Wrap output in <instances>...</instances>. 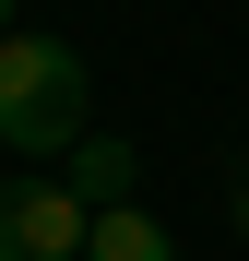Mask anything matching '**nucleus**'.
Listing matches in <instances>:
<instances>
[{
    "instance_id": "7ed1b4c3",
    "label": "nucleus",
    "mask_w": 249,
    "mask_h": 261,
    "mask_svg": "<svg viewBox=\"0 0 249 261\" xmlns=\"http://www.w3.org/2000/svg\"><path fill=\"white\" fill-rule=\"evenodd\" d=\"M83 261H178L166 249V226L143 202H95V226H83Z\"/></svg>"
},
{
    "instance_id": "39448f33",
    "label": "nucleus",
    "mask_w": 249,
    "mask_h": 261,
    "mask_svg": "<svg viewBox=\"0 0 249 261\" xmlns=\"http://www.w3.org/2000/svg\"><path fill=\"white\" fill-rule=\"evenodd\" d=\"M0 36H12V0H0Z\"/></svg>"
},
{
    "instance_id": "20e7f679",
    "label": "nucleus",
    "mask_w": 249,
    "mask_h": 261,
    "mask_svg": "<svg viewBox=\"0 0 249 261\" xmlns=\"http://www.w3.org/2000/svg\"><path fill=\"white\" fill-rule=\"evenodd\" d=\"M71 190L83 202H119L131 190V143H71Z\"/></svg>"
},
{
    "instance_id": "f03ea898",
    "label": "nucleus",
    "mask_w": 249,
    "mask_h": 261,
    "mask_svg": "<svg viewBox=\"0 0 249 261\" xmlns=\"http://www.w3.org/2000/svg\"><path fill=\"white\" fill-rule=\"evenodd\" d=\"M83 226H95V202L71 178H0V261H83Z\"/></svg>"
},
{
    "instance_id": "423d86ee",
    "label": "nucleus",
    "mask_w": 249,
    "mask_h": 261,
    "mask_svg": "<svg viewBox=\"0 0 249 261\" xmlns=\"http://www.w3.org/2000/svg\"><path fill=\"white\" fill-rule=\"evenodd\" d=\"M237 226H249V202H237Z\"/></svg>"
},
{
    "instance_id": "f257e3e1",
    "label": "nucleus",
    "mask_w": 249,
    "mask_h": 261,
    "mask_svg": "<svg viewBox=\"0 0 249 261\" xmlns=\"http://www.w3.org/2000/svg\"><path fill=\"white\" fill-rule=\"evenodd\" d=\"M83 95H95V71H83V48H60V36H0V143H12L24 166H60L83 143Z\"/></svg>"
}]
</instances>
